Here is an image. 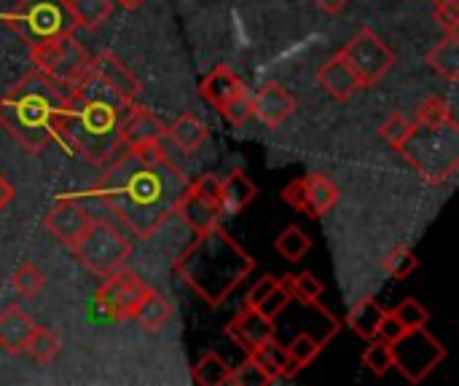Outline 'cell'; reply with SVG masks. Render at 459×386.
<instances>
[{
  "instance_id": "21",
  "label": "cell",
  "mask_w": 459,
  "mask_h": 386,
  "mask_svg": "<svg viewBox=\"0 0 459 386\" xmlns=\"http://www.w3.org/2000/svg\"><path fill=\"white\" fill-rule=\"evenodd\" d=\"M255 193H258V188L242 172L223 177V183H221V212L237 215L239 210H245L255 199Z\"/></svg>"
},
{
  "instance_id": "1",
  "label": "cell",
  "mask_w": 459,
  "mask_h": 386,
  "mask_svg": "<svg viewBox=\"0 0 459 386\" xmlns=\"http://www.w3.org/2000/svg\"><path fill=\"white\" fill-rule=\"evenodd\" d=\"M188 183L161 142L118 148L102 164L97 196L137 239H151L178 215Z\"/></svg>"
},
{
  "instance_id": "18",
  "label": "cell",
  "mask_w": 459,
  "mask_h": 386,
  "mask_svg": "<svg viewBox=\"0 0 459 386\" xmlns=\"http://www.w3.org/2000/svg\"><path fill=\"white\" fill-rule=\"evenodd\" d=\"M304 199H307L304 212L309 218H323L325 212H331L339 204V188L331 177L315 172V175L304 177Z\"/></svg>"
},
{
  "instance_id": "6",
  "label": "cell",
  "mask_w": 459,
  "mask_h": 386,
  "mask_svg": "<svg viewBox=\"0 0 459 386\" xmlns=\"http://www.w3.org/2000/svg\"><path fill=\"white\" fill-rule=\"evenodd\" d=\"M8 24L30 46L62 32H73L75 27L67 0H19L8 16Z\"/></svg>"
},
{
  "instance_id": "31",
  "label": "cell",
  "mask_w": 459,
  "mask_h": 386,
  "mask_svg": "<svg viewBox=\"0 0 459 386\" xmlns=\"http://www.w3.org/2000/svg\"><path fill=\"white\" fill-rule=\"evenodd\" d=\"M274 247H277V253L282 255V258H288V261H301L309 250H312V239L299 228V226H290V228H285L280 236H277V242H274Z\"/></svg>"
},
{
  "instance_id": "42",
  "label": "cell",
  "mask_w": 459,
  "mask_h": 386,
  "mask_svg": "<svg viewBox=\"0 0 459 386\" xmlns=\"http://www.w3.org/2000/svg\"><path fill=\"white\" fill-rule=\"evenodd\" d=\"M282 202H285L288 207L304 212V207H307V199H304V177L293 180V183L282 191Z\"/></svg>"
},
{
  "instance_id": "36",
  "label": "cell",
  "mask_w": 459,
  "mask_h": 386,
  "mask_svg": "<svg viewBox=\"0 0 459 386\" xmlns=\"http://www.w3.org/2000/svg\"><path fill=\"white\" fill-rule=\"evenodd\" d=\"M221 116L231 124V126H242L250 116H253V91H247V86H242L223 107Z\"/></svg>"
},
{
  "instance_id": "26",
  "label": "cell",
  "mask_w": 459,
  "mask_h": 386,
  "mask_svg": "<svg viewBox=\"0 0 459 386\" xmlns=\"http://www.w3.org/2000/svg\"><path fill=\"white\" fill-rule=\"evenodd\" d=\"M231 365L218 355V352H210V355H204L199 363H196V368H194V384L199 386H223V384H231Z\"/></svg>"
},
{
  "instance_id": "23",
  "label": "cell",
  "mask_w": 459,
  "mask_h": 386,
  "mask_svg": "<svg viewBox=\"0 0 459 386\" xmlns=\"http://www.w3.org/2000/svg\"><path fill=\"white\" fill-rule=\"evenodd\" d=\"M428 64L444 75L446 81H457L459 78V32H446L444 40H438L430 51H428Z\"/></svg>"
},
{
  "instance_id": "32",
  "label": "cell",
  "mask_w": 459,
  "mask_h": 386,
  "mask_svg": "<svg viewBox=\"0 0 459 386\" xmlns=\"http://www.w3.org/2000/svg\"><path fill=\"white\" fill-rule=\"evenodd\" d=\"M420 269V258L411 253V247L401 244V247H393L385 258V271L393 277V279H409L414 271Z\"/></svg>"
},
{
  "instance_id": "14",
  "label": "cell",
  "mask_w": 459,
  "mask_h": 386,
  "mask_svg": "<svg viewBox=\"0 0 459 386\" xmlns=\"http://www.w3.org/2000/svg\"><path fill=\"white\" fill-rule=\"evenodd\" d=\"M89 70L94 73V75H100L110 89H116L126 102H137V97H140V91H143V83L137 81V75L116 56V54H110V51H102V54H97V56H91L89 59Z\"/></svg>"
},
{
  "instance_id": "33",
  "label": "cell",
  "mask_w": 459,
  "mask_h": 386,
  "mask_svg": "<svg viewBox=\"0 0 459 386\" xmlns=\"http://www.w3.org/2000/svg\"><path fill=\"white\" fill-rule=\"evenodd\" d=\"M411 132H414V124H411V118H409V116H403V113H393V116H387V121L379 126L382 140H385L393 150H401V148L406 145V140L411 137Z\"/></svg>"
},
{
  "instance_id": "16",
  "label": "cell",
  "mask_w": 459,
  "mask_h": 386,
  "mask_svg": "<svg viewBox=\"0 0 459 386\" xmlns=\"http://www.w3.org/2000/svg\"><path fill=\"white\" fill-rule=\"evenodd\" d=\"M317 83L325 89V94L336 102H347L352 94H358L363 89L358 73L352 70V64L344 59L342 51H336L320 70H317Z\"/></svg>"
},
{
  "instance_id": "46",
  "label": "cell",
  "mask_w": 459,
  "mask_h": 386,
  "mask_svg": "<svg viewBox=\"0 0 459 386\" xmlns=\"http://www.w3.org/2000/svg\"><path fill=\"white\" fill-rule=\"evenodd\" d=\"M116 3H118V5H124L126 11H137L145 0H116Z\"/></svg>"
},
{
  "instance_id": "12",
  "label": "cell",
  "mask_w": 459,
  "mask_h": 386,
  "mask_svg": "<svg viewBox=\"0 0 459 386\" xmlns=\"http://www.w3.org/2000/svg\"><path fill=\"white\" fill-rule=\"evenodd\" d=\"M167 137L164 121L151 113L148 107L132 105L126 116L118 124V142L121 148H137V145H159Z\"/></svg>"
},
{
  "instance_id": "35",
  "label": "cell",
  "mask_w": 459,
  "mask_h": 386,
  "mask_svg": "<svg viewBox=\"0 0 459 386\" xmlns=\"http://www.w3.org/2000/svg\"><path fill=\"white\" fill-rule=\"evenodd\" d=\"M363 365L374 373V376H385L393 371V344L382 341V339H371V347L363 352Z\"/></svg>"
},
{
  "instance_id": "10",
  "label": "cell",
  "mask_w": 459,
  "mask_h": 386,
  "mask_svg": "<svg viewBox=\"0 0 459 386\" xmlns=\"http://www.w3.org/2000/svg\"><path fill=\"white\" fill-rule=\"evenodd\" d=\"M145 293H148V282H143L137 274L126 269H118L116 274L105 277L94 301L102 309V314H108L110 320H132Z\"/></svg>"
},
{
  "instance_id": "7",
  "label": "cell",
  "mask_w": 459,
  "mask_h": 386,
  "mask_svg": "<svg viewBox=\"0 0 459 386\" xmlns=\"http://www.w3.org/2000/svg\"><path fill=\"white\" fill-rule=\"evenodd\" d=\"M444 360H446V347L438 339H433L425 328L406 330L393 344V368H398L411 384L425 382Z\"/></svg>"
},
{
  "instance_id": "15",
  "label": "cell",
  "mask_w": 459,
  "mask_h": 386,
  "mask_svg": "<svg viewBox=\"0 0 459 386\" xmlns=\"http://www.w3.org/2000/svg\"><path fill=\"white\" fill-rule=\"evenodd\" d=\"M226 333L250 355L253 349H258L264 341L274 339V320H269L266 314H261L255 306H245L226 328Z\"/></svg>"
},
{
  "instance_id": "39",
  "label": "cell",
  "mask_w": 459,
  "mask_h": 386,
  "mask_svg": "<svg viewBox=\"0 0 459 386\" xmlns=\"http://www.w3.org/2000/svg\"><path fill=\"white\" fill-rule=\"evenodd\" d=\"M433 19L446 30V32H457L459 30V0H438Z\"/></svg>"
},
{
  "instance_id": "13",
  "label": "cell",
  "mask_w": 459,
  "mask_h": 386,
  "mask_svg": "<svg viewBox=\"0 0 459 386\" xmlns=\"http://www.w3.org/2000/svg\"><path fill=\"white\" fill-rule=\"evenodd\" d=\"M296 113V97L277 81L264 83L255 94H253V116L269 126L277 129L280 124H285L290 116Z\"/></svg>"
},
{
  "instance_id": "4",
  "label": "cell",
  "mask_w": 459,
  "mask_h": 386,
  "mask_svg": "<svg viewBox=\"0 0 459 386\" xmlns=\"http://www.w3.org/2000/svg\"><path fill=\"white\" fill-rule=\"evenodd\" d=\"M86 271L94 277H110L118 269L126 266L132 255V242L110 223V220H97L91 218L89 228L78 239V244L70 250Z\"/></svg>"
},
{
  "instance_id": "19",
  "label": "cell",
  "mask_w": 459,
  "mask_h": 386,
  "mask_svg": "<svg viewBox=\"0 0 459 386\" xmlns=\"http://www.w3.org/2000/svg\"><path fill=\"white\" fill-rule=\"evenodd\" d=\"M242 86H245V83L239 81V75H237L229 64H218V67L202 81L199 91H202V97H204L210 105H215V107L221 110Z\"/></svg>"
},
{
  "instance_id": "5",
  "label": "cell",
  "mask_w": 459,
  "mask_h": 386,
  "mask_svg": "<svg viewBox=\"0 0 459 386\" xmlns=\"http://www.w3.org/2000/svg\"><path fill=\"white\" fill-rule=\"evenodd\" d=\"M30 59H32V67L40 70L43 75H48L51 81H56L62 86H75L81 81V75L86 73L91 56L75 40L73 32H62V35L32 43Z\"/></svg>"
},
{
  "instance_id": "24",
  "label": "cell",
  "mask_w": 459,
  "mask_h": 386,
  "mask_svg": "<svg viewBox=\"0 0 459 386\" xmlns=\"http://www.w3.org/2000/svg\"><path fill=\"white\" fill-rule=\"evenodd\" d=\"M382 317H385L382 304H379L377 298H371V296H368V298H363L360 304H355V306L350 309V314H347V325H350L360 339L371 341V339H377V328H379Z\"/></svg>"
},
{
  "instance_id": "20",
  "label": "cell",
  "mask_w": 459,
  "mask_h": 386,
  "mask_svg": "<svg viewBox=\"0 0 459 386\" xmlns=\"http://www.w3.org/2000/svg\"><path fill=\"white\" fill-rule=\"evenodd\" d=\"M210 129L204 121H199L194 113H183L180 118H175L172 126H167V137L183 150V153H194L204 145Z\"/></svg>"
},
{
  "instance_id": "3",
  "label": "cell",
  "mask_w": 459,
  "mask_h": 386,
  "mask_svg": "<svg viewBox=\"0 0 459 386\" xmlns=\"http://www.w3.org/2000/svg\"><path fill=\"white\" fill-rule=\"evenodd\" d=\"M70 86H62L43 75L40 70L27 73L3 99H0V126L19 142L30 156L40 153L54 142L56 113L67 102Z\"/></svg>"
},
{
  "instance_id": "17",
  "label": "cell",
  "mask_w": 459,
  "mask_h": 386,
  "mask_svg": "<svg viewBox=\"0 0 459 386\" xmlns=\"http://www.w3.org/2000/svg\"><path fill=\"white\" fill-rule=\"evenodd\" d=\"M32 328L35 322L30 314H24L19 306H8L5 312H0V349L5 355H22Z\"/></svg>"
},
{
  "instance_id": "41",
  "label": "cell",
  "mask_w": 459,
  "mask_h": 386,
  "mask_svg": "<svg viewBox=\"0 0 459 386\" xmlns=\"http://www.w3.org/2000/svg\"><path fill=\"white\" fill-rule=\"evenodd\" d=\"M403 333H406V328L398 322V317L393 312H385V317H382V322L377 328V339H382L387 344H395Z\"/></svg>"
},
{
  "instance_id": "34",
  "label": "cell",
  "mask_w": 459,
  "mask_h": 386,
  "mask_svg": "<svg viewBox=\"0 0 459 386\" xmlns=\"http://www.w3.org/2000/svg\"><path fill=\"white\" fill-rule=\"evenodd\" d=\"M231 384L234 386H272L277 384L274 376L255 360L247 355V363H242L239 368L231 371Z\"/></svg>"
},
{
  "instance_id": "2",
  "label": "cell",
  "mask_w": 459,
  "mask_h": 386,
  "mask_svg": "<svg viewBox=\"0 0 459 386\" xmlns=\"http://www.w3.org/2000/svg\"><path fill=\"white\" fill-rule=\"evenodd\" d=\"M255 269V261L231 239L226 228L212 226L196 234L194 244L178 258L180 279L210 306H221Z\"/></svg>"
},
{
  "instance_id": "44",
  "label": "cell",
  "mask_w": 459,
  "mask_h": 386,
  "mask_svg": "<svg viewBox=\"0 0 459 386\" xmlns=\"http://www.w3.org/2000/svg\"><path fill=\"white\" fill-rule=\"evenodd\" d=\"M13 196H16V191H13V185L0 175V210L3 207H8L11 202H13Z\"/></svg>"
},
{
  "instance_id": "29",
  "label": "cell",
  "mask_w": 459,
  "mask_h": 386,
  "mask_svg": "<svg viewBox=\"0 0 459 386\" xmlns=\"http://www.w3.org/2000/svg\"><path fill=\"white\" fill-rule=\"evenodd\" d=\"M323 347H325V341L323 339H315L312 333H299L285 349H288V360H290V365H293V371L299 373L301 368H307L320 352H323Z\"/></svg>"
},
{
  "instance_id": "25",
  "label": "cell",
  "mask_w": 459,
  "mask_h": 386,
  "mask_svg": "<svg viewBox=\"0 0 459 386\" xmlns=\"http://www.w3.org/2000/svg\"><path fill=\"white\" fill-rule=\"evenodd\" d=\"M67 5L75 27L81 30H97L113 13V0H67Z\"/></svg>"
},
{
  "instance_id": "11",
  "label": "cell",
  "mask_w": 459,
  "mask_h": 386,
  "mask_svg": "<svg viewBox=\"0 0 459 386\" xmlns=\"http://www.w3.org/2000/svg\"><path fill=\"white\" fill-rule=\"evenodd\" d=\"M89 223H91V215L75 199H59L43 218V228L67 250H73L78 244V239L83 236Z\"/></svg>"
},
{
  "instance_id": "38",
  "label": "cell",
  "mask_w": 459,
  "mask_h": 386,
  "mask_svg": "<svg viewBox=\"0 0 459 386\" xmlns=\"http://www.w3.org/2000/svg\"><path fill=\"white\" fill-rule=\"evenodd\" d=\"M323 282L317 277H312L309 271L293 277V298H299L304 306H315L323 298Z\"/></svg>"
},
{
  "instance_id": "45",
  "label": "cell",
  "mask_w": 459,
  "mask_h": 386,
  "mask_svg": "<svg viewBox=\"0 0 459 386\" xmlns=\"http://www.w3.org/2000/svg\"><path fill=\"white\" fill-rule=\"evenodd\" d=\"M325 13H342L347 5H350V0H315Z\"/></svg>"
},
{
  "instance_id": "9",
  "label": "cell",
  "mask_w": 459,
  "mask_h": 386,
  "mask_svg": "<svg viewBox=\"0 0 459 386\" xmlns=\"http://www.w3.org/2000/svg\"><path fill=\"white\" fill-rule=\"evenodd\" d=\"M221 183H223V177H218V175H202L199 180L188 183V188L180 199L178 215L196 234L218 226L223 218V212H221Z\"/></svg>"
},
{
  "instance_id": "22",
  "label": "cell",
  "mask_w": 459,
  "mask_h": 386,
  "mask_svg": "<svg viewBox=\"0 0 459 386\" xmlns=\"http://www.w3.org/2000/svg\"><path fill=\"white\" fill-rule=\"evenodd\" d=\"M169 317H172V304L164 296H159L153 287H148V293L143 296V301L137 304V309L132 314V320H137L140 328L151 330V333L161 330L169 322Z\"/></svg>"
},
{
  "instance_id": "28",
  "label": "cell",
  "mask_w": 459,
  "mask_h": 386,
  "mask_svg": "<svg viewBox=\"0 0 459 386\" xmlns=\"http://www.w3.org/2000/svg\"><path fill=\"white\" fill-rule=\"evenodd\" d=\"M30 360H35V363H40V365H46V363H51L56 355H59V339L48 330V328H40V325H35L32 328V333L27 336V341H24V349H22Z\"/></svg>"
},
{
  "instance_id": "30",
  "label": "cell",
  "mask_w": 459,
  "mask_h": 386,
  "mask_svg": "<svg viewBox=\"0 0 459 386\" xmlns=\"http://www.w3.org/2000/svg\"><path fill=\"white\" fill-rule=\"evenodd\" d=\"M11 285H13V290L22 298H35L46 287V277H43V271L32 261H22L16 266L13 277H11Z\"/></svg>"
},
{
  "instance_id": "37",
  "label": "cell",
  "mask_w": 459,
  "mask_h": 386,
  "mask_svg": "<svg viewBox=\"0 0 459 386\" xmlns=\"http://www.w3.org/2000/svg\"><path fill=\"white\" fill-rule=\"evenodd\" d=\"M393 314L398 317V322L406 328V330H414V328H425L430 322V312L417 301V298H406L403 304H398L393 309Z\"/></svg>"
},
{
  "instance_id": "40",
  "label": "cell",
  "mask_w": 459,
  "mask_h": 386,
  "mask_svg": "<svg viewBox=\"0 0 459 386\" xmlns=\"http://www.w3.org/2000/svg\"><path fill=\"white\" fill-rule=\"evenodd\" d=\"M288 304H290V298H288L280 287H274V290H272V293L258 304V312H261V314H266L269 320H274V317H280V314L288 309Z\"/></svg>"
},
{
  "instance_id": "27",
  "label": "cell",
  "mask_w": 459,
  "mask_h": 386,
  "mask_svg": "<svg viewBox=\"0 0 459 386\" xmlns=\"http://www.w3.org/2000/svg\"><path fill=\"white\" fill-rule=\"evenodd\" d=\"M411 124L420 126V129H438V126L457 124V121H455V116H452V107H449L441 97H428V99H422V102L417 105Z\"/></svg>"
},
{
  "instance_id": "43",
  "label": "cell",
  "mask_w": 459,
  "mask_h": 386,
  "mask_svg": "<svg viewBox=\"0 0 459 386\" xmlns=\"http://www.w3.org/2000/svg\"><path fill=\"white\" fill-rule=\"evenodd\" d=\"M274 287H277V279H274V277H264V279H261V282H255V285H253V290L247 293L245 306H255V309H258V304H261V301H264Z\"/></svg>"
},
{
  "instance_id": "8",
  "label": "cell",
  "mask_w": 459,
  "mask_h": 386,
  "mask_svg": "<svg viewBox=\"0 0 459 386\" xmlns=\"http://www.w3.org/2000/svg\"><path fill=\"white\" fill-rule=\"evenodd\" d=\"M342 54L352 64V70L358 73L363 89L379 83L390 73V67L395 64L393 48L368 27H363L347 46H342Z\"/></svg>"
}]
</instances>
